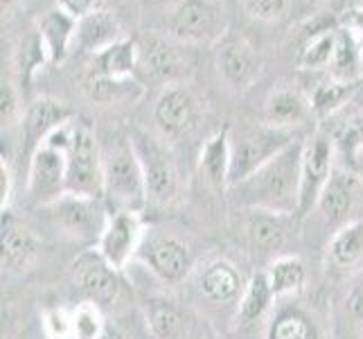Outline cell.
<instances>
[{"mask_svg": "<svg viewBox=\"0 0 363 339\" xmlns=\"http://www.w3.org/2000/svg\"><path fill=\"white\" fill-rule=\"evenodd\" d=\"M39 32L43 48L48 53L50 64H61L74 50V36H77V21L64 9H50L39 18Z\"/></svg>", "mask_w": 363, "mask_h": 339, "instance_id": "484cf974", "label": "cell"}, {"mask_svg": "<svg viewBox=\"0 0 363 339\" xmlns=\"http://www.w3.org/2000/svg\"><path fill=\"white\" fill-rule=\"evenodd\" d=\"M104 156V190L102 197L111 212L131 210L145 212L149 206L145 174L135 149L127 138H116L102 147Z\"/></svg>", "mask_w": 363, "mask_h": 339, "instance_id": "277c9868", "label": "cell"}, {"mask_svg": "<svg viewBox=\"0 0 363 339\" xmlns=\"http://www.w3.org/2000/svg\"><path fill=\"white\" fill-rule=\"evenodd\" d=\"M129 141L145 174L149 204L158 208H177L185 197L187 181L172 143L160 134L140 127L129 131Z\"/></svg>", "mask_w": 363, "mask_h": 339, "instance_id": "3957f363", "label": "cell"}, {"mask_svg": "<svg viewBox=\"0 0 363 339\" xmlns=\"http://www.w3.org/2000/svg\"><path fill=\"white\" fill-rule=\"evenodd\" d=\"M106 312L91 301L72 306V339H97L106 328Z\"/></svg>", "mask_w": 363, "mask_h": 339, "instance_id": "d590c367", "label": "cell"}, {"mask_svg": "<svg viewBox=\"0 0 363 339\" xmlns=\"http://www.w3.org/2000/svg\"><path fill=\"white\" fill-rule=\"evenodd\" d=\"M120 39H124L120 21L116 18V14H111V11L104 7V9L93 11L89 16H84L82 21H77L74 50H82V53H89L93 57Z\"/></svg>", "mask_w": 363, "mask_h": 339, "instance_id": "4316f807", "label": "cell"}, {"mask_svg": "<svg viewBox=\"0 0 363 339\" xmlns=\"http://www.w3.org/2000/svg\"><path fill=\"white\" fill-rule=\"evenodd\" d=\"M341 30L347 32L352 39L361 45L363 50V7H357V9H350L345 18H343V25Z\"/></svg>", "mask_w": 363, "mask_h": 339, "instance_id": "7bdbcfd3", "label": "cell"}, {"mask_svg": "<svg viewBox=\"0 0 363 339\" xmlns=\"http://www.w3.org/2000/svg\"><path fill=\"white\" fill-rule=\"evenodd\" d=\"M230 129L223 127L208 136L201 152H199V172L210 188L219 193H228L230 188V163H233V145H230Z\"/></svg>", "mask_w": 363, "mask_h": 339, "instance_id": "d4e9b609", "label": "cell"}, {"mask_svg": "<svg viewBox=\"0 0 363 339\" xmlns=\"http://www.w3.org/2000/svg\"><path fill=\"white\" fill-rule=\"evenodd\" d=\"M303 145L305 141L298 138L275 158L264 163L259 170L240 183H235L228 195L233 204L246 210H271L280 215H298V199H300V166H303ZM298 220V217H296Z\"/></svg>", "mask_w": 363, "mask_h": 339, "instance_id": "7a4b0ae2", "label": "cell"}, {"mask_svg": "<svg viewBox=\"0 0 363 339\" xmlns=\"http://www.w3.org/2000/svg\"><path fill=\"white\" fill-rule=\"evenodd\" d=\"M0 242H3V267L7 271L23 274L34 267L39 258V240L25 226L11 208L3 210V222H0Z\"/></svg>", "mask_w": 363, "mask_h": 339, "instance_id": "7402d4cb", "label": "cell"}, {"mask_svg": "<svg viewBox=\"0 0 363 339\" xmlns=\"http://www.w3.org/2000/svg\"><path fill=\"white\" fill-rule=\"evenodd\" d=\"M357 86L354 84H345L339 80H323L318 82L314 89L309 91V99H311V111L318 118H332L336 111H341L350 97H352Z\"/></svg>", "mask_w": 363, "mask_h": 339, "instance_id": "836d02e7", "label": "cell"}, {"mask_svg": "<svg viewBox=\"0 0 363 339\" xmlns=\"http://www.w3.org/2000/svg\"><path fill=\"white\" fill-rule=\"evenodd\" d=\"M138 70V43L131 39H120L102 53L93 55L91 72L111 80H131Z\"/></svg>", "mask_w": 363, "mask_h": 339, "instance_id": "f546056e", "label": "cell"}, {"mask_svg": "<svg viewBox=\"0 0 363 339\" xmlns=\"http://www.w3.org/2000/svg\"><path fill=\"white\" fill-rule=\"evenodd\" d=\"M248 279L250 276H246L233 258L210 254L196 262L192 276L187 279V298L215 330L235 328Z\"/></svg>", "mask_w": 363, "mask_h": 339, "instance_id": "6da1fadb", "label": "cell"}, {"mask_svg": "<svg viewBox=\"0 0 363 339\" xmlns=\"http://www.w3.org/2000/svg\"><path fill=\"white\" fill-rule=\"evenodd\" d=\"M361 206H363V177L354 168L336 163L314 212H318L320 220L336 231L339 226L361 217L359 215Z\"/></svg>", "mask_w": 363, "mask_h": 339, "instance_id": "9a60e30c", "label": "cell"}, {"mask_svg": "<svg viewBox=\"0 0 363 339\" xmlns=\"http://www.w3.org/2000/svg\"><path fill=\"white\" fill-rule=\"evenodd\" d=\"M70 276L74 290L82 294V301H91L104 312L118 308L124 298V292H127L122 271L108 265L95 249H84L74 258Z\"/></svg>", "mask_w": 363, "mask_h": 339, "instance_id": "30bf717a", "label": "cell"}, {"mask_svg": "<svg viewBox=\"0 0 363 339\" xmlns=\"http://www.w3.org/2000/svg\"><path fill=\"white\" fill-rule=\"evenodd\" d=\"M264 271L278 301L296 298L298 294H303L309 281V269L305 260L294 254H282L273 258Z\"/></svg>", "mask_w": 363, "mask_h": 339, "instance_id": "83f0119b", "label": "cell"}, {"mask_svg": "<svg viewBox=\"0 0 363 339\" xmlns=\"http://www.w3.org/2000/svg\"><path fill=\"white\" fill-rule=\"evenodd\" d=\"M328 75L332 80H339L345 84H357L363 77V50L343 30H339V41H336Z\"/></svg>", "mask_w": 363, "mask_h": 339, "instance_id": "1f68e13d", "label": "cell"}, {"mask_svg": "<svg viewBox=\"0 0 363 339\" xmlns=\"http://www.w3.org/2000/svg\"><path fill=\"white\" fill-rule=\"evenodd\" d=\"M336 41H339V30H320L311 34L298 55V68L311 72L328 70L336 50Z\"/></svg>", "mask_w": 363, "mask_h": 339, "instance_id": "e575fe53", "label": "cell"}, {"mask_svg": "<svg viewBox=\"0 0 363 339\" xmlns=\"http://www.w3.org/2000/svg\"><path fill=\"white\" fill-rule=\"evenodd\" d=\"M52 217L55 226L68 240L84 249H95L102 237L106 222L111 217V208L104 197H86V195H64L57 204L45 208Z\"/></svg>", "mask_w": 363, "mask_h": 339, "instance_id": "ba28073f", "label": "cell"}, {"mask_svg": "<svg viewBox=\"0 0 363 339\" xmlns=\"http://www.w3.org/2000/svg\"><path fill=\"white\" fill-rule=\"evenodd\" d=\"M154 122L158 134L169 143H185L196 136L203 122L199 97L185 84L165 86L154 102Z\"/></svg>", "mask_w": 363, "mask_h": 339, "instance_id": "8fae6325", "label": "cell"}, {"mask_svg": "<svg viewBox=\"0 0 363 339\" xmlns=\"http://www.w3.org/2000/svg\"><path fill=\"white\" fill-rule=\"evenodd\" d=\"M325 267L336 279H354L363 271V217L332 231L325 244Z\"/></svg>", "mask_w": 363, "mask_h": 339, "instance_id": "44dd1931", "label": "cell"}, {"mask_svg": "<svg viewBox=\"0 0 363 339\" xmlns=\"http://www.w3.org/2000/svg\"><path fill=\"white\" fill-rule=\"evenodd\" d=\"M303 3H307V5H311V7H318V5H323V3H328V0H303Z\"/></svg>", "mask_w": 363, "mask_h": 339, "instance_id": "bcb514c9", "label": "cell"}, {"mask_svg": "<svg viewBox=\"0 0 363 339\" xmlns=\"http://www.w3.org/2000/svg\"><path fill=\"white\" fill-rule=\"evenodd\" d=\"M264 339H323V330L309 308L300 303H278L267 317Z\"/></svg>", "mask_w": 363, "mask_h": 339, "instance_id": "cb8c5ba5", "label": "cell"}, {"mask_svg": "<svg viewBox=\"0 0 363 339\" xmlns=\"http://www.w3.org/2000/svg\"><path fill=\"white\" fill-rule=\"evenodd\" d=\"M57 7L64 9L74 21H82L93 11L104 9V0H57Z\"/></svg>", "mask_w": 363, "mask_h": 339, "instance_id": "60d3db41", "label": "cell"}, {"mask_svg": "<svg viewBox=\"0 0 363 339\" xmlns=\"http://www.w3.org/2000/svg\"><path fill=\"white\" fill-rule=\"evenodd\" d=\"M43 333L48 339H72V308L52 306L43 310Z\"/></svg>", "mask_w": 363, "mask_h": 339, "instance_id": "f35d334b", "label": "cell"}, {"mask_svg": "<svg viewBox=\"0 0 363 339\" xmlns=\"http://www.w3.org/2000/svg\"><path fill=\"white\" fill-rule=\"evenodd\" d=\"M275 306H278V298H275V292L267 279V271L262 269V271L250 274L248 285L242 296V303H240V312H237L235 328H240V325H253V323L262 321L264 317L271 315Z\"/></svg>", "mask_w": 363, "mask_h": 339, "instance_id": "f1b7e54d", "label": "cell"}, {"mask_svg": "<svg viewBox=\"0 0 363 339\" xmlns=\"http://www.w3.org/2000/svg\"><path fill=\"white\" fill-rule=\"evenodd\" d=\"M68 193L102 197L104 190V156L95 131L89 122L74 120L70 145L66 149Z\"/></svg>", "mask_w": 363, "mask_h": 339, "instance_id": "9c48e42d", "label": "cell"}, {"mask_svg": "<svg viewBox=\"0 0 363 339\" xmlns=\"http://www.w3.org/2000/svg\"><path fill=\"white\" fill-rule=\"evenodd\" d=\"M309 116H314L311 111V99L309 93H305L298 86H275L269 93L267 102H264V120L267 124L280 129H291L305 124Z\"/></svg>", "mask_w": 363, "mask_h": 339, "instance_id": "603a6c76", "label": "cell"}, {"mask_svg": "<svg viewBox=\"0 0 363 339\" xmlns=\"http://www.w3.org/2000/svg\"><path fill=\"white\" fill-rule=\"evenodd\" d=\"M138 43V70H143L147 80L156 84L174 86L185 84L192 75V64L187 53H183V43L174 41L167 34H145Z\"/></svg>", "mask_w": 363, "mask_h": 339, "instance_id": "4fadbf2b", "label": "cell"}, {"mask_svg": "<svg viewBox=\"0 0 363 339\" xmlns=\"http://www.w3.org/2000/svg\"><path fill=\"white\" fill-rule=\"evenodd\" d=\"M246 14L257 23H278L291 9V0H242Z\"/></svg>", "mask_w": 363, "mask_h": 339, "instance_id": "74e56055", "label": "cell"}, {"mask_svg": "<svg viewBox=\"0 0 363 339\" xmlns=\"http://www.w3.org/2000/svg\"><path fill=\"white\" fill-rule=\"evenodd\" d=\"M217 72L230 93L242 95L257 82L262 59L246 36L226 34V39L217 45Z\"/></svg>", "mask_w": 363, "mask_h": 339, "instance_id": "ac0fdd59", "label": "cell"}, {"mask_svg": "<svg viewBox=\"0 0 363 339\" xmlns=\"http://www.w3.org/2000/svg\"><path fill=\"white\" fill-rule=\"evenodd\" d=\"M84 93L89 95L97 104H124V102H135L143 97V86L133 77L131 80H111V77H99V75L89 72L84 80Z\"/></svg>", "mask_w": 363, "mask_h": 339, "instance_id": "4dcf8cb0", "label": "cell"}, {"mask_svg": "<svg viewBox=\"0 0 363 339\" xmlns=\"http://www.w3.org/2000/svg\"><path fill=\"white\" fill-rule=\"evenodd\" d=\"M28 202L36 208H50L61 197L68 195L66 154L59 149L41 145L30 156L28 183H25Z\"/></svg>", "mask_w": 363, "mask_h": 339, "instance_id": "e0dca14e", "label": "cell"}, {"mask_svg": "<svg viewBox=\"0 0 363 339\" xmlns=\"http://www.w3.org/2000/svg\"><path fill=\"white\" fill-rule=\"evenodd\" d=\"M357 172L363 177V156H361V161H359V166H357Z\"/></svg>", "mask_w": 363, "mask_h": 339, "instance_id": "7dc6e473", "label": "cell"}, {"mask_svg": "<svg viewBox=\"0 0 363 339\" xmlns=\"http://www.w3.org/2000/svg\"><path fill=\"white\" fill-rule=\"evenodd\" d=\"M332 143L339 163L357 170L363 156V113H357V116H350L347 120H343L332 131Z\"/></svg>", "mask_w": 363, "mask_h": 339, "instance_id": "d6a6232c", "label": "cell"}, {"mask_svg": "<svg viewBox=\"0 0 363 339\" xmlns=\"http://www.w3.org/2000/svg\"><path fill=\"white\" fill-rule=\"evenodd\" d=\"M361 339H363V337H361Z\"/></svg>", "mask_w": 363, "mask_h": 339, "instance_id": "c3c4849f", "label": "cell"}, {"mask_svg": "<svg viewBox=\"0 0 363 339\" xmlns=\"http://www.w3.org/2000/svg\"><path fill=\"white\" fill-rule=\"evenodd\" d=\"M165 34L183 45H219L228 34L221 0H179L165 16Z\"/></svg>", "mask_w": 363, "mask_h": 339, "instance_id": "5b68a950", "label": "cell"}, {"mask_svg": "<svg viewBox=\"0 0 363 339\" xmlns=\"http://www.w3.org/2000/svg\"><path fill=\"white\" fill-rule=\"evenodd\" d=\"M97 339H127V335L122 333V328H120L118 323L108 321V323H106V328H104V333L99 335Z\"/></svg>", "mask_w": 363, "mask_h": 339, "instance_id": "f6af8a7d", "label": "cell"}, {"mask_svg": "<svg viewBox=\"0 0 363 339\" xmlns=\"http://www.w3.org/2000/svg\"><path fill=\"white\" fill-rule=\"evenodd\" d=\"M345 303H347L350 315H352L354 319H359V321H363V271H359L354 276V283L350 285Z\"/></svg>", "mask_w": 363, "mask_h": 339, "instance_id": "b9f144b4", "label": "cell"}, {"mask_svg": "<svg viewBox=\"0 0 363 339\" xmlns=\"http://www.w3.org/2000/svg\"><path fill=\"white\" fill-rule=\"evenodd\" d=\"M240 212V235L244 247L253 251L255 256H267L271 260L282 256L280 251L289 242L291 220L296 217L257 208H246Z\"/></svg>", "mask_w": 363, "mask_h": 339, "instance_id": "d6986e66", "label": "cell"}, {"mask_svg": "<svg viewBox=\"0 0 363 339\" xmlns=\"http://www.w3.org/2000/svg\"><path fill=\"white\" fill-rule=\"evenodd\" d=\"M143 310L154 339H203L206 333H217L190 303L185 306L172 296H147Z\"/></svg>", "mask_w": 363, "mask_h": 339, "instance_id": "7c38bea8", "label": "cell"}, {"mask_svg": "<svg viewBox=\"0 0 363 339\" xmlns=\"http://www.w3.org/2000/svg\"><path fill=\"white\" fill-rule=\"evenodd\" d=\"M300 136L296 131L273 127V124H267L264 120L250 124V127H242L240 134H230V145H233L230 188L244 181L248 174L259 170L264 163L275 158L280 152H284Z\"/></svg>", "mask_w": 363, "mask_h": 339, "instance_id": "52a82bcc", "label": "cell"}, {"mask_svg": "<svg viewBox=\"0 0 363 339\" xmlns=\"http://www.w3.org/2000/svg\"><path fill=\"white\" fill-rule=\"evenodd\" d=\"M11 193H14V177H11L7 158H3V163H0V210L9 208Z\"/></svg>", "mask_w": 363, "mask_h": 339, "instance_id": "ee69618b", "label": "cell"}, {"mask_svg": "<svg viewBox=\"0 0 363 339\" xmlns=\"http://www.w3.org/2000/svg\"><path fill=\"white\" fill-rule=\"evenodd\" d=\"M135 262L165 287L185 285L196 267V258L181 235L165 229H147Z\"/></svg>", "mask_w": 363, "mask_h": 339, "instance_id": "8992f818", "label": "cell"}, {"mask_svg": "<svg viewBox=\"0 0 363 339\" xmlns=\"http://www.w3.org/2000/svg\"><path fill=\"white\" fill-rule=\"evenodd\" d=\"M18 97L11 84L3 82V89H0V118H3V129L11 127L18 118Z\"/></svg>", "mask_w": 363, "mask_h": 339, "instance_id": "ab89813d", "label": "cell"}, {"mask_svg": "<svg viewBox=\"0 0 363 339\" xmlns=\"http://www.w3.org/2000/svg\"><path fill=\"white\" fill-rule=\"evenodd\" d=\"M43 64H50L48 53L43 48L39 32H32L30 36H25L23 43H21V50H18V66H21L23 82H30L34 77V72L39 70Z\"/></svg>", "mask_w": 363, "mask_h": 339, "instance_id": "8d00e7d4", "label": "cell"}, {"mask_svg": "<svg viewBox=\"0 0 363 339\" xmlns=\"http://www.w3.org/2000/svg\"><path fill=\"white\" fill-rule=\"evenodd\" d=\"M147 229L149 226L143 220V212L116 210V212H111L106 229L102 237H99L95 251L108 262V265L124 271L135 262Z\"/></svg>", "mask_w": 363, "mask_h": 339, "instance_id": "2e32d148", "label": "cell"}, {"mask_svg": "<svg viewBox=\"0 0 363 339\" xmlns=\"http://www.w3.org/2000/svg\"><path fill=\"white\" fill-rule=\"evenodd\" d=\"M72 120V111L55 97H39L25 109L21 118V143L23 152L32 156L61 124Z\"/></svg>", "mask_w": 363, "mask_h": 339, "instance_id": "ffe728a7", "label": "cell"}, {"mask_svg": "<svg viewBox=\"0 0 363 339\" xmlns=\"http://www.w3.org/2000/svg\"><path fill=\"white\" fill-rule=\"evenodd\" d=\"M336 149L332 136L316 134L303 145V166H300V199H298V220H307L316 210L318 199L328 185L336 168Z\"/></svg>", "mask_w": 363, "mask_h": 339, "instance_id": "5bb4252c", "label": "cell"}]
</instances>
